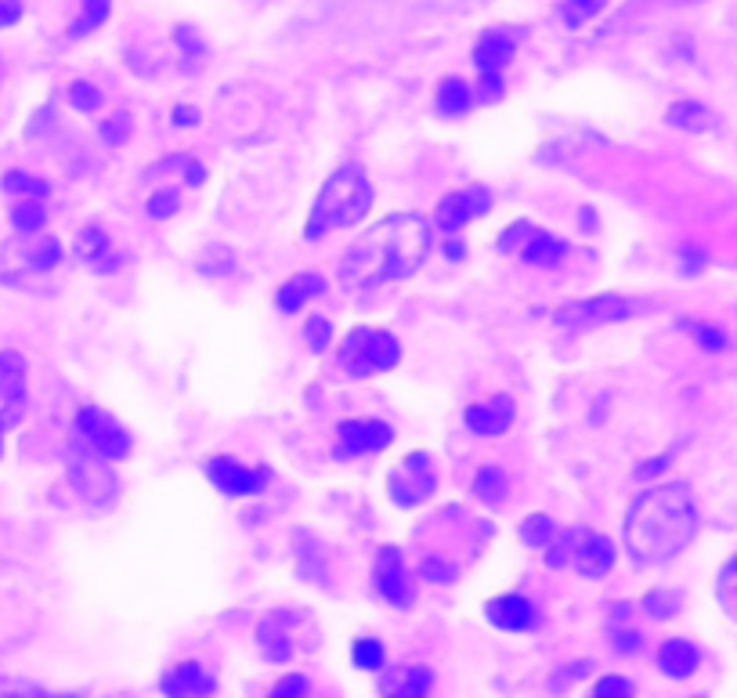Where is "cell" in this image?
I'll list each match as a JSON object with an SVG mask.
<instances>
[{
    "instance_id": "bcb514c9",
    "label": "cell",
    "mask_w": 737,
    "mask_h": 698,
    "mask_svg": "<svg viewBox=\"0 0 737 698\" xmlns=\"http://www.w3.org/2000/svg\"><path fill=\"white\" fill-rule=\"evenodd\" d=\"M19 15H22V4H19V0H0V30H4V26H15Z\"/></svg>"
},
{
    "instance_id": "7bdbcfd3",
    "label": "cell",
    "mask_w": 737,
    "mask_h": 698,
    "mask_svg": "<svg viewBox=\"0 0 737 698\" xmlns=\"http://www.w3.org/2000/svg\"><path fill=\"white\" fill-rule=\"evenodd\" d=\"M174 210H178V192H159L153 196V203H148V214L153 218H170Z\"/></svg>"
},
{
    "instance_id": "7a4b0ae2",
    "label": "cell",
    "mask_w": 737,
    "mask_h": 698,
    "mask_svg": "<svg viewBox=\"0 0 737 698\" xmlns=\"http://www.w3.org/2000/svg\"><path fill=\"white\" fill-rule=\"evenodd\" d=\"M697 525L702 518L691 489L680 481H666L636 496L626 518V546L636 565H661L694 540Z\"/></svg>"
},
{
    "instance_id": "816d5d0a",
    "label": "cell",
    "mask_w": 737,
    "mask_h": 698,
    "mask_svg": "<svg viewBox=\"0 0 737 698\" xmlns=\"http://www.w3.org/2000/svg\"><path fill=\"white\" fill-rule=\"evenodd\" d=\"M448 257L459 261V257H464V246H456V243H453V246H448Z\"/></svg>"
},
{
    "instance_id": "ac0fdd59",
    "label": "cell",
    "mask_w": 737,
    "mask_h": 698,
    "mask_svg": "<svg viewBox=\"0 0 737 698\" xmlns=\"http://www.w3.org/2000/svg\"><path fill=\"white\" fill-rule=\"evenodd\" d=\"M484 612H489V622L495 630H506V633H528V630H535V622H539L535 605L521 594L495 597V601H489Z\"/></svg>"
},
{
    "instance_id": "ba28073f",
    "label": "cell",
    "mask_w": 737,
    "mask_h": 698,
    "mask_svg": "<svg viewBox=\"0 0 737 698\" xmlns=\"http://www.w3.org/2000/svg\"><path fill=\"white\" fill-rule=\"evenodd\" d=\"M514 33L506 30H489L473 47V62H478V77H481V98H489L495 102L499 95H503V69L510 55H514Z\"/></svg>"
},
{
    "instance_id": "3957f363",
    "label": "cell",
    "mask_w": 737,
    "mask_h": 698,
    "mask_svg": "<svg viewBox=\"0 0 737 698\" xmlns=\"http://www.w3.org/2000/svg\"><path fill=\"white\" fill-rule=\"evenodd\" d=\"M369 207H372V185L366 174H361V167L358 164L336 167L330 174V181L319 189L304 235L308 240H322V235H330L333 229L361 221L369 214Z\"/></svg>"
},
{
    "instance_id": "52a82bcc",
    "label": "cell",
    "mask_w": 737,
    "mask_h": 698,
    "mask_svg": "<svg viewBox=\"0 0 737 698\" xmlns=\"http://www.w3.org/2000/svg\"><path fill=\"white\" fill-rule=\"evenodd\" d=\"M387 489H391V500L402 507H416L423 500H431L437 489V467L431 456L423 453H409L402 464L391 470L387 478Z\"/></svg>"
},
{
    "instance_id": "5bb4252c",
    "label": "cell",
    "mask_w": 737,
    "mask_h": 698,
    "mask_svg": "<svg viewBox=\"0 0 737 698\" xmlns=\"http://www.w3.org/2000/svg\"><path fill=\"white\" fill-rule=\"evenodd\" d=\"M489 207H492V196L484 189L453 192V196L442 199V207H437V214H434V224H437V229H445V232H459L473 218H481Z\"/></svg>"
},
{
    "instance_id": "9c48e42d",
    "label": "cell",
    "mask_w": 737,
    "mask_h": 698,
    "mask_svg": "<svg viewBox=\"0 0 737 698\" xmlns=\"http://www.w3.org/2000/svg\"><path fill=\"white\" fill-rule=\"evenodd\" d=\"M636 304L626 301V297L618 293H604V297H590V301H579L565 308L557 315V322L565 330H593V326H604V322H622V319H633Z\"/></svg>"
},
{
    "instance_id": "60d3db41",
    "label": "cell",
    "mask_w": 737,
    "mask_h": 698,
    "mask_svg": "<svg viewBox=\"0 0 737 698\" xmlns=\"http://www.w3.org/2000/svg\"><path fill=\"white\" fill-rule=\"evenodd\" d=\"M691 333L697 336V344H702L705 352H723V347H727V336L716 326H691Z\"/></svg>"
},
{
    "instance_id": "7dc6e473",
    "label": "cell",
    "mask_w": 737,
    "mask_h": 698,
    "mask_svg": "<svg viewBox=\"0 0 737 698\" xmlns=\"http://www.w3.org/2000/svg\"><path fill=\"white\" fill-rule=\"evenodd\" d=\"M102 134H105L109 142H123V139H127V112H120L116 120L105 123V131H102Z\"/></svg>"
},
{
    "instance_id": "ab89813d",
    "label": "cell",
    "mask_w": 737,
    "mask_h": 698,
    "mask_svg": "<svg viewBox=\"0 0 737 698\" xmlns=\"http://www.w3.org/2000/svg\"><path fill=\"white\" fill-rule=\"evenodd\" d=\"M72 106H77L80 112H94L98 106H102V95H98L91 84H72Z\"/></svg>"
},
{
    "instance_id": "6da1fadb",
    "label": "cell",
    "mask_w": 737,
    "mask_h": 698,
    "mask_svg": "<svg viewBox=\"0 0 737 698\" xmlns=\"http://www.w3.org/2000/svg\"><path fill=\"white\" fill-rule=\"evenodd\" d=\"M434 229L420 214H398L361 235V240L344 254L340 279L355 290H372V286L394 282L412 276L431 254Z\"/></svg>"
},
{
    "instance_id": "d590c367",
    "label": "cell",
    "mask_w": 737,
    "mask_h": 698,
    "mask_svg": "<svg viewBox=\"0 0 737 698\" xmlns=\"http://www.w3.org/2000/svg\"><path fill=\"white\" fill-rule=\"evenodd\" d=\"M4 189H8V192H19L22 199H44V196H47V181L30 178V174L11 170L8 178H4Z\"/></svg>"
},
{
    "instance_id": "f5cc1de1",
    "label": "cell",
    "mask_w": 737,
    "mask_h": 698,
    "mask_svg": "<svg viewBox=\"0 0 737 698\" xmlns=\"http://www.w3.org/2000/svg\"><path fill=\"white\" fill-rule=\"evenodd\" d=\"M669 4H677V8H686V4H702V0H669Z\"/></svg>"
},
{
    "instance_id": "5b68a950",
    "label": "cell",
    "mask_w": 737,
    "mask_h": 698,
    "mask_svg": "<svg viewBox=\"0 0 737 698\" xmlns=\"http://www.w3.org/2000/svg\"><path fill=\"white\" fill-rule=\"evenodd\" d=\"M499 251L514 254L517 261H524V265H532V268H557L560 261H565L568 246L560 243L557 235L535 229L528 221H517L499 235Z\"/></svg>"
},
{
    "instance_id": "9a60e30c",
    "label": "cell",
    "mask_w": 737,
    "mask_h": 698,
    "mask_svg": "<svg viewBox=\"0 0 737 698\" xmlns=\"http://www.w3.org/2000/svg\"><path fill=\"white\" fill-rule=\"evenodd\" d=\"M297 612H290V608H275V612H268L265 619H260L257 627V641L260 647H265V655L271 658V663H286V658L293 655V627H297Z\"/></svg>"
},
{
    "instance_id": "836d02e7",
    "label": "cell",
    "mask_w": 737,
    "mask_h": 698,
    "mask_svg": "<svg viewBox=\"0 0 737 698\" xmlns=\"http://www.w3.org/2000/svg\"><path fill=\"white\" fill-rule=\"evenodd\" d=\"M109 19V0H83V15L72 26V36H87L91 30H98Z\"/></svg>"
},
{
    "instance_id": "83f0119b",
    "label": "cell",
    "mask_w": 737,
    "mask_h": 698,
    "mask_svg": "<svg viewBox=\"0 0 737 698\" xmlns=\"http://www.w3.org/2000/svg\"><path fill=\"white\" fill-rule=\"evenodd\" d=\"M604 8H607V0H565V4H560V22H565L568 30H579L590 19L601 15Z\"/></svg>"
},
{
    "instance_id": "f1b7e54d",
    "label": "cell",
    "mask_w": 737,
    "mask_h": 698,
    "mask_svg": "<svg viewBox=\"0 0 737 698\" xmlns=\"http://www.w3.org/2000/svg\"><path fill=\"white\" fill-rule=\"evenodd\" d=\"M44 221H47V210H44V203L41 199H22V203L11 210V224L22 232V235H33V232H41L44 229Z\"/></svg>"
},
{
    "instance_id": "f6af8a7d",
    "label": "cell",
    "mask_w": 737,
    "mask_h": 698,
    "mask_svg": "<svg viewBox=\"0 0 737 698\" xmlns=\"http://www.w3.org/2000/svg\"><path fill=\"white\" fill-rule=\"evenodd\" d=\"M423 576H427L431 583H448V579H453V568L442 565L437 557H427V561H423Z\"/></svg>"
},
{
    "instance_id": "8d00e7d4",
    "label": "cell",
    "mask_w": 737,
    "mask_h": 698,
    "mask_svg": "<svg viewBox=\"0 0 737 698\" xmlns=\"http://www.w3.org/2000/svg\"><path fill=\"white\" fill-rule=\"evenodd\" d=\"M590 698H633V684L626 677H615V673H611V677L596 680Z\"/></svg>"
},
{
    "instance_id": "f546056e",
    "label": "cell",
    "mask_w": 737,
    "mask_h": 698,
    "mask_svg": "<svg viewBox=\"0 0 737 698\" xmlns=\"http://www.w3.org/2000/svg\"><path fill=\"white\" fill-rule=\"evenodd\" d=\"M669 123L683 131H705L708 128V109L697 102H680L669 109Z\"/></svg>"
},
{
    "instance_id": "484cf974",
    "label": "cell",
    "mask_w": 737,
    "mask_h": 698,
    "mask_svg": "<svg viewBox=\"0 0 737 698\" xmlns=\"http://www.w3.org/2000/svg\"><path fill=\"white\" fill-rule=\"evenodd\" d=\"M0 698H83L77 691H47L33 680L19 677H0Z\"/></svg>"
},
{
    "instance_id": "74e56055",
    "label": "cell",
    "mask_w": 737,
    "mask_h": 698,
    "mask_svg": "<svg viewBox=\"0 0 737 698\" xmlns=\"http://www.w3.org/2000/svg\"><path fill=\"white\" fill-rule=\"evenodd\" d=\"M304 336H308V347H311V352H326V347L333 344V330H330V322L322 319V315H315V319L308 322Z\"/></svg>"
},
{
    "instance_id": "d6986e66",
    "label": "cell",
    "mask_w": 737,
    "mask_h": 698,
    "mask_svg": "<svg viewBox=\"0 0 737 698\" xmlns=\"http://www.w3.org/2000/svg\"><path fill=\"white\" fill-rule=\"evenodd\" d=\"M510 423H514V402H510L506 395H495L489 402L467 409V428L473 434H489V439H495V434H503Z\"/></svg>"
},
{
    "instance_id": "cb8c5ba5",
    "label": "cell",
    "mask_w": 737,
    "mask_h": 698,
    "mask_svg": "<svg viewBox=\"0 0 737 698\" xmlns=\"http://www.w3.org/2000/svg\"><path fill=\"white\" fill-rule=\"evenodd\" d=\"M470 106H473V95L464 80L442 84V91H437V112H442V117H464V112H470Z\"/></svg>"
},
{
    "instance_id": "8fae6325",
    "label": "cell",
    "mask_w": 737,
    "mask_h": 698,
    "mask_svg": "<svg viewBox=\"0 0 737 698\" xmlns=\"http://www.w3.org/2000/svg\"><path fill=\"white\" fill-rule=\"evenodd\" d=\"M394 439L391 423L383 420H351L340 423L336 431V456H361V453H380Z\"/></svg>"
},
{
    "instance_id": "30bf717a",
    "label": "cell",
    "mask_w": 737,
    "mask_h": 698,
    "mask_svg": "<svg viewBox=\"0 0 737 698\" xmlns=\"http://www.w3.org/2000/svg\"><path fill=\"white\" fill-rule=\"evenodd\" d=\"M0 434L19 423L26 409V363L15 352H0Z\"/></svg>"
},
{
    "instance_id": "b9f144b4",
    "label": "cell",
    "mask_w": 737,
    "mask_h": 698,
    "mask_svg": "<svg viewBox=\"0 0 737 698\" xmlns=\"http://www.w3.org/2000/svg\"><path fill=\"white\" fill-rule=\"evenodd\" d=\"M304 695H308V680H304V677H297V673H293V677H286L268 698H304Z\"/></svg>"
},
{
    "instance_id": "277c9868",
    "label": "cell",
    "mask_w": 737,
    "mask_h": 698,
    "mask_svg": "<svg viewBox=\"0 0 737 698\" xmlns=\"http://www.w3.org/2000/svg\"><path fill=\"white\" fill-rule=\"evenodd\" d=\"M398 358H402V344L387 330L358 326L347 333L340 344V366L351 373V377H377V373L394 369Z\"/></svg>"
},
{
    "instance_id": "44dd1931",
    "label": "cell",
    "mask_w": 737,
    "mask_h": 698,
    "mask_svg": "<svg viewBox=\"0 0 737 698\" xmlns=\"http://www.w3.org/2000/svg\"><path fill=\"white\" fill-rule=\"evenodd\" d=\"M697 663H702L697 647L680 641V638L677 641H666V644L658 647V669L666 673V677H672V680H686L697 669Z\"/></svg>"
},
{
    "instance_id": "4316f807",
    "label": "cell",
    "mask_w": 737,
    "mask_h": 698,
    "mask_svg": "<svg viewBox=\"0 0 737 698\" xmlns=\"http://www.w3.org/2000/svg\"><path fill=\"white\" fill-rule=\"evenodd\" d=\"M77 481H80V492L83 496H91V500H109L112 496V475L105 467H94V464H87V467H80L77 470Z\"/></svg>"
},
{
    "instance_id": "4fadbf2b",
    "label": "cell",
    "mask_w": 737,
    "mask_h": 698,
    "mask_svg": "<svg viewBox=\"0 0 737 698\" xmlns=\"http://www.w3.org/2000/svg\"><path fill=\"white\" fill-rule=\"evenodd\" d=\"M571 561H574V568H579L585 579H601V576H607L611 568H615V546H611L607 535L574 532Z\"/></svg>"
},
{
    "instance_id": "4dcf8cb0",
    "label": "cell",
    "mask_w": 737,
    "mask_h": 698,
    "mask_svg": "<svg viewBox=\"0 0 737 698\" xmlns=\"http://www.w3.org/2000/svg\"><path fill=\"white\" fill-rule=\"evenodd\" d=\"M521 535H524V543L535 546V551H546L549 540H554V535H557V525H554V521H549L546 514H532V518L521 525Z\"/></svg>"
},
{
    "instance_id": "e575fe53",
    "label": "cell",
    "mask_w": 737,
    "mask_h": 698,
    "mask_svg": "<svg viewBox=\"0 0 737 698\" xmlns=\"http://www.w3.org/2000/svg\"><path fill=\"white\" fill-rule=\"evenodd\" d=\"M644 612L651 619H672L680 612V597L669 594V590H655V594L644 597Z\"/></svg>"
},
{
    "instance_id": "681fc988",
    "label": "cell",
    "mask_w": 737,
    "mask_h": 698,
    "mask_svg": "<svg viewBox=\"0 0 737 698\" xmlns=\"http://www.w3.org/2000/svg\"><path fill=\"white\" fill-rule=\"evenodd\" d=\"M683 268L686 272L705 268V251H694V246H686V251H683Z\"/></svg>"
},
{
    "instance_id": "1f68e13d",
    "label": "cell",
    "mask_w": 737,
    "mask_h": 698,
    "mask_svg": "<svg viewBox=\"0 0 737 698\" xmlns=\"http://www.w3.org/2000/svg\"><path fill=\"white\" fill-rule=\"evenodd\" d=\"M716 597H719V605L737 619V557H730L727 565H723L719 579H716Z\"/></svg>"
},
{
    "instance_id": "8992f818",
    "label": "cell",
    "mask_w": 737,
    "mask_h": 698,
    "mask_svg": "<svg viewBox=\"0 0 737 698\" xmlns=\"http://www.w3.org/2000/svg\"><path fill=\"white\" fill-rule=\"evenodd\" d=\"M77 439L87 445V453H94L105 464H116L131 453V434L94 406H83L77 413Z\"/></svg>"
},
{
    "instance_id": "c3c4849f",
    "label": "cell",
    "mask_w": 737,
    "mask_h": 698,
    "mask_svg": "<svg viewBox=\"0 0 737 698\" xmlns=\"http://www.w3.org/2000/svg\"><path fill=\"white\" fill-rule=\"evenodd\" d=\"M669 467V456H655L651 464H640V470H636V475L640 478H655V475H661V470Z\"/></svg>"
},
{
    "instance_id": "f907efd6",
    "label": "cell",
    "mask_w": 737,
    "mask_h": 698,
    "mask_svg": "<svg viewBox=\"0 0 737 698\" xmlns=\"http://www.w3.org/2000/svg\"><path fill=\"white\" fill-rule=\"evenodd\" d=\"M174 123H178V128H189V123H196L192 109H178V112H174Z\"/></svg>"
},
{
    "instance_id": "2e32d148",
    "label": "cell",
    "mask_w": 737,
    "mask_h": 698,
    "mask_svg": "<svg viewBox=\"0 0 737 698\" xmlns=\"http://www.w3.org/2000/svg\"><path fill=\"white\" fill-rule=\"evenodd\" d=\"M159 691L167 698H210L217 691V680H214V673H206L199 663H181L164 673Z\"/></svg>"
},
{
    "instance_id": "ee69618b",
    "label": "cell",
    "mask_w": 737,
    "mask_h": 698,
    "mask_svg": "<svg viewBox=\"0 0 737 698\" xmlns=\"http://www.w3.org/2000/svg\"><path fill=\"white\" fill-rule=\"evenodd\" d=\"M615 647H618V655H636L644 647V638L636 630H618L615 633Z\"/></svg>"
},
{
    "instance_id": "ffe728a7",
    "label": "cell",
    "mask_w": 737,
    "mask_h": 698,
    "mask_svg": "<svg viewBox=\"0 0 737 698\" xmlns=\"http://www.w3.org/2000/svg\"><path fill=\"white\" fill-rule=\"evenodd\" d=\"M77 254L91 265L94 272H116L120 268V254L116 246L109 243V235L98 229V224H87L77 240Z\"/></svg>"
},
{
    "instance_id": "d6a6232c",
    "label": "cell",
    "mask_w": 737,
    "mask_h": 698,
    "mask_svg": "<svg viewBox=\"0 0 737 698\" xmlns=\"http://www.w3.org/2000/svg\"><path fill=\"white\" fill-rule=\"evenodd\" d=\"M383 644L377 641V638H358L355 641V647H351V663L358 666V669H380L383 666Z\"/></svg>"
},
{
    "instance_id": "f35d334b",
    "label": "cell",
    "mask_w": 737,
    "mask_h": 698,
    "mask_svg": "<svg viewBox=\"0 0 737 698\" xmlns=\"http://www.w3.org/2000/svg\"><path fill=\"white\" fill-rule=\"evenodd\" d=\"M62 261V246L55 243V240H47V243H41V251H33V261L30 265L36 268V272H47V268H55Z\"/></svg>"
},
{
    "instance_id": "7c38bea8",
    "label": "cell",
    "mask_w": 737,
    "mask_h": 698,
    "mask_svg": "<svg viewBox=\"0 0 737 698\" xmlns=\"http://www.w3.org/2000/svg\"><path fill=\"white\" fill-rule=\"evenodd\" d=\"M206 475H210V481H214V489L224 492V496H254L268 485V470L243 467V464H235L232 456L210 459Z\"/></svg>"
},
{
    "instance_id": "d4e9b609",
    "label": "cell",
    "mask_w": 737,
    "mask_h": 698,
    "mask_svg": "<svg viewBox=\"0 0 737 698\" xmlns=\"http://www.w3.org/2000/svg\"><path fill=\"white\" fill-rule=\"evenodd\" d=\"M473 496L489 507L503 503L506 500V475L499 467H481L478 475H473Z\"/></svg>"
},
{
    "instance_id": "603a6c76",
    "label": "cell",
    "mask_w": 737,
    "mask_h": 698,
    "mask_svg": "<svg viewBox=\"0 0 737 698\" xmlns=\"http://www.w3.org/2000/svg\"><path fill=\"white\" fill-rule=\"evenodd\" d=\"M322 290H326V282H322L319 276H297L279 290V308L286 311V315H297V311H301L311 297H319Z\"/></svg>"
},
{
    "instance_id": "e0dca14e",
    "label": "cell",
    "mask_w": 737,
    "mask_h": 698,
    "mask_svg": "<svg viewBox=\"0 0 737 698\" xmlns=\"http://www.w3.org/2000/svg\"><path fill=\"white\" fill-rule=\"evenodd\" d=\"M377 590L391 605H398V608H409L412 605V583H409L405 561H402V554H398V546H383V551H380V561H377Z\"/></svg>"
},
{
    "instance_id": "7402d4cb",
    "label": "cell",
    "mask_w": 737,
    "mask_h": 698,
    "mask_svg": "<svg viewBox=\"0 0 737 698\" xmlns=\"http://www.w3.org/2000/svg\"><path fill=\"white\" fill-rule=\"evenodd\" d=\"M431 684L434 677L427 666H405L383 680V698H427Z\"/></svg>"
}]
</instances>
